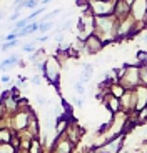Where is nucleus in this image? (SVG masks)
Instances as JSON below:
<instances>
[{"instance_id":"1","label":"nucleus","mask_w":147,"mask_h":153,"mask_svg":"<svg viewBox=\"0 0 147 153\" xmlns=\"http://www.w3.org/2000/svg\"><path fill=\"white\" fill-rule=\"evenodd\" d=\"M117 22H119V20L114 15L95 17V30H94V33L104 42V45H110V43L116 42Z\"/></svg>"},{"instance_id":"2","label":"nucleus","mask_w":147,"mask_h":153,"mask_svg":"<svg viewBox=\"0 0 147 153\" xmlns=\"http://www.w3.org/2000/svg\"><path fill=\"white\" fill-rule=\"evenodd\" d=\"M60 62L55 57H47L44 60V72L42 76L45 78L50 85H58L60 82Z\"/></svg>"},{"instance_id":"3","label":"nucleus","mask_w":147,"mask_h":153,"mask_svg":"<svg viewBox=\"0 0 147 153\" xmlns=\"http://www.w3.org/2000/svg\"><path fill=\"white\" fill-rule=\"evenodd\" d=\"M32 111H34V108H20L15 115L8 117V126H10L15 133H20V131L27 130V125H28Z\"/></svg>"},{"instance_id":"4","label":"nucleus","mask_w":147,"mask_h":153,"mask_svg":"<svg viewBox=\"0 0 147 153\" xmlns=\"http://www.w3.org/2000/svg\"><path fill=\"white\" fill-rule=\"evenodd\" d=\"M119 83L125 88V90H136L140 85L139 78V65H127L125 63V73L119 80Z\"/></svg>"},{"instance_id":"5","label":"nucleus","mask_w":147,"mask_h":153,"mask_svg":"<svg viewBox=\"0 0 147 153\" xmlns=\"http://www.w3.org/2000/svg\"><path fill=\"white\" fill-rule=\"evenodd\" d=\"M117 0H90L89 8L94 13V17H107L114 15V8H116Z\"/></svg>"},{"instance_id":"6","label":"nucleus","mask_w":147,"mask_h":153,"mask_svg":"<svg viewBox=\"0 0 147 153\" xmlns=\"http://www.w3.org/2000/svg\"><path fill=\"white\" fill-rule=\"evenodd\" d=\"M130 17L139 23H147V0H136L130 5Z\"/></svg>"},{"instance_id":"7","label":"nucleus","mask_w":147,"mask_h":153,"mask_svg":"<svg viewBox=\"0 0 147 153\" xmlns=\"http://www.w3.org/2000/svg\"><path fill=\"white\" fill-rule=\"evenodd\" d=\"M85 130L82 128L80 125H77V122H75V118H70L69 122V126H67V130L64 131V135H65L67 138H69L72 143H75L77 145L79 142L82 140V137H84Z\"/></svg>"},{"instance_id":"8","label":"nucleus","mask_w":147,"mask_h":153,"mask_svg":"<svg viewBox=\"0 0 147 153\" xmlns=\"http://www.w3.org/2000/svg\"><path fill=\"white\" fill-rule=\"evenodd\" d=\"M104 42H102L100 38L97 37L95 33L90 35V37H87L84 40V52L89 55H94V53H99L102 48H104Z\"/></svg>"},{"instance_id":"9","label":"nucleus","mask_w":147,"mask_h":153,"mask_svg":"<svg viewBox=\"0 0 147 153\" xmlns=\"http://www.w3.org/2000/svg\"><path fill=\"white\" fill-rule=\"evenodd\" d=\"M120 108L127 115L136 111V93H134V90H125V93L120 98Z\"/></svg>"},{"instance_id":"10","label":"nucleus","mask_w":147,"mask_h":153,"mask_svg":"<svg viewBox=\"0 0 147 153\" xmlns=\"http://www.w3.org/2000/svg\"><path fill=\"white\" fill-rule=\"evenodd\" d=\"M27 131L32 138H40L42 135V128H40V122H39V117L35 111H32L30 115V120H28V125H27Z\"/></svg>"},{"instance_id":"11","label":"nucleus","mask_w":147,"mask_h":153,"mask_svg":"<svg viewBox=\"0 0 147 153\" xmlns=\"http://www.w3.org/2000/svg\"><path fill=\"white\" fill-rule=\"evenodd\" d=\"M102 103H104V107L107 108V110L110 111L112 115L122 110V108H120V98L110 95V93H105V95H104V98H102Z\"/></svg>"},{"instance_id":"12","label":"nucleus","mask_w":147,"mask_h":153,"mask_svg":"<svg viewBox=\"0 0 147 153\" xmlns=\"http://www.w3.org/2000/svg\"><path fill=\"white\" fill-rule=\"evenodd\" d=\"M134 93H136V111H140L147 107V87L139 85L134 90Z\"/></svg>"},{"instance_id":"13","label":"nucleus","mask_w":147,"mask_h":153,"mask_svg":"<svg viewBox=\"0 0 147 153\" xmlns=\"http://www.w3.org/2000/svg\"><path fill=\"white\" fill-rule=\"evenodd\" d=\"M129 15H130V5L125 4L124 0H117L116 8H114V17L117 20H122V19H127Z\"/></svg>"},{"instance_id":"14","label":"nucleus","mask_w":147,"mask_h":153,"mask_svg":"<svg viewBox=\"0 0 147 153\" xmlns=\"http://www.w3.org/2000/svg\"><path fill=\"white\" fill-rule=\"evenodd\" d=\"M19 62H20L19 55H17V53H12L10 57L4 58V60L0 62V72H7V70L17 67V65H19Z\"/></svg>"},{"instance_id":"15","label":"nucleus","mask_w":147,"mask_h":153,"mask_svg":"<svg viewBox=\"0 0 147 153\" xmlns=\"http://www.w3.org/2000/svg\"><path fill=\"white\" fill-rule=\"evenodd\" d=\"M92 75H94V65L92 63H85L84 68H82V75H80V80L79 82H82L85 85L87 82L92 80Z\"/></svg>"},{"instance_id":"16","label":"nucleus","mask_w":147,"mask_h":153,"mask_svg":"<svg viewBox=\"0 0 147 153\" xmlns=\"http://www.w3.org/2000/svg\"><path fill=\"white\" fill-rule=\"evenodd\" d=\"M39 27H40V22H34V23H28L25 28L19 32V38L22 37H28V35H34L35 32H39Z\"/></svg>"},{"instance_id":"17","label":"nucleus","mask_w":147,"mask_h":153,"mask_svg":"<svg viewBox=\"0 0 147 153\" xmlns=\"http://www.w3.org/2000/svg\"><path fill=\"white\" fill-rule=\"evenodd\" d=\"M14 135H15V131L12 130L10 126H4V128H0V143H12Z\"/></svg>"},{"instance_id":"18","label":"nucleus","mask_w":147,"mask_h":153,"mask_svg":"<svg viewBox=\"0 0 147 153\" xmlns=\"http://www.w3.org/2000/svg\"><path fill=\"white\" fill-rule=\"evenodd\" d=\"M109 93L114 95V97H117V98H122V95L125 93V88L122 87L119 82H116V83H112L110 87H109Z\"/></svg>"},{"instance_id":"19","label":"nucleus","mask_w":147,"mask_h":153,"mask_svg":"<svg viewBox=\"0 0 147 153\" xmlns=\"http://www.w3.org/2000/svg\"><path fill=\"white\" fill-rule=\"evenodd\" d=\"M20 45V38L19 40H12V42H4L2 45H0V52H8V50L15 48V47Z\"/></svg>"},{"instance_id":"20","label":"nucleus","mask_w":147,"mask_h":153,"mask_svg":"<svg viewBox=\"0 0 147 153\" xmlns=\"http://www.w3.org/2000/svg\"><path fill=\"white\" fill-rule=\"evenodd\" d=\"M22 50L23 52H27V53H34V52H37V42H35V38L32 40V42H27V43H22Z\"/></svg>"},{"instance_id":"21","label":"nucleus","mask_w":147,"mask_h":153,"mask_svg":"<svg viewBox=\"0 0 147 153\" xmlns=\"http://www.w3.org/2000/svg\"><path fill=\"white\" fill-rule=\"evenodd\" d=\"M139 78L140 85L147 87V65H139Z\"/></svg>"},{"instance_id":"22","label":"nucleus","mask_w":147,"mask_h":153,"mask_svg":"<svg viewBox=\"0 0 147 153\" xmlns=\"http://www.w3.org/2000/svg\"><path fill=\"white\" fill-rule=\"evenodd\" d=\"M28 23H30V20H28L27 17H25V19H19L15 23H14V30H15V32H20L22 28H25V27H27Z\"/></svg>"},{"instance_id":"23","label":"nucleus","mask_w":147,"mask_h":153,"mask_svg":"<svg viewBox=\"0 0 147 153\" xmlns=\"http://www.w3.org/2000/svg\"><path fill=\"white\" fill-rule=\"evenodd\" d=\"M39 22H40V27H39L40 33H47V32L54 27V22H47V20H39Z\"/></svg>"},{"instance_id":"24","label":"nucleus","mask_w":147,"mask_h":153,"mask_svg":"<svg viewBox=\"0 0 147 153\" xmlns=\"http://www.w3.org/2000/svg\"><path fill=\"white\" fill-rule=\"evenodd\" d=\"M0 153H17V150L12 143H0Z\"/></svg>"},{"instance_id":"25","label":"nucleus","mask_w":147,"mask_h":153,"mask_svg":"<svg viewBox=\"0 0 147 153\" xmlns=\"http://www.w3.org/2000/svg\"><path fill=\"white\" fill-rule=\"evenodd\" d=\"M137 65H147V50H139L137 52Z\"/></svg>"},{"instance_id":"26","label":"nucleus","mask_w":147,"mask_h":153,"mask_svg":"<svg viewBox=\"0 0 147 153\" xmlns=\"http://www.w3.org/2000/svg\"><path fill=\"white\" fill-rule=\"evenodd\" d=\"M74 90H75V93H77L79 97L85 95V85L82 83V82H75V83H74Z\"/></svg>"},{"instance_id":"27","label":"nucleus","mask_w":147,"mask_h":153,"mask_svg":"<svg viewBox=\"0 0 147 153\" xmlns=\"http://www.w3.org/2000/svg\"><path fill=\"white\" fill-rule=\"evenodd\" d=\"M45 10H47V8L44 7V5H40L39 8H35V10L32 12V13H30V15L27 17V19H28V20H34V19H37V17H40V15H42V13H44V12H45Z\"/></svg>"},{"instance_id":"28","label":"nucleus","mask_w":147,"mask_h":153,"mask_svg":"<svg viewBox=\"0 0 147 153\" xmlns=\"http://www.w3.org/2000/svg\"><path fill=\"white\" fill-rule=\"evenodd\" d=\"M40 7V0H25L23 8H39Z\"/></svg>"},{"instance_id":"29","label":"nucleus","mask_w":147,"mask_h":153,"mask_svg":"<svg viewBox=\"0 0 147 153\" xmlns=\"http://www.w3.org/2000/svg\"><path fill=\"white\" fill-rule=\"evenodd\" d=\"M89 4H90V0H75V5H77L79 8H82V10L89 8Z\"/></svg>"},{"instance_id":"30","label":"nucleus","mask_w":147,"mask_h":153,"mask_svg":"<svg viewBox=\"0 0 147 153\" xmlns=\"http://www.w3.org/2000/svg\"><path fill=\"white\" fill-rule=\"evenodd\" d=\"M72 103L75 105L77 108H82V107H84V98H82V97H74Z\"/></svg>"},{"instance_id":"31","label":"nucleus","mask_w":147,"mask_h":153,"mask_svg":"<svg viewBox=\"0 0 147 153\" xmlns=\"http://www.w3.org/2000/svg\"><path fill=\"white\" fill-rule=\"evenodd\" d=\"M25 0H14V10H23Z\"/></svg>"},{"instance_id":"32","label":"nucleus","mask_w":147,"mask_h":153,"mask_svg":"<svg viewBox=\"0 0 147 153\" xmlns=\"http://www.w3.org/2000/svg\"><path fill=\"white\" fill-rule=\"evenodd\" d=\"M54 40H55V43L62 45V42H64V33H62V32H57V33L54 35Z\"/></svg>"},{"instance_id":"33","label":"nucleus","mask_w":147,"mask_h":153,"mask_svg":"<svg viewBox=\"0 0 147 153\" xmlns=\"http://www.w3.org/2000/svg\"><path fill=\"white\" fill-rule=\"evenodd\" d=\"M37 103H39L40 107H45V105H49V100H47L44 95H39L37 97Z\"/></svg>"},{"instance_id":"34","label":"nucleus","mask_w":147,"mask_h":153,"mask_svg":"<svg viewBox=\"0 0 147 153\" xmlns=\"http://www.w3.org/2000/svg\"><path fill=\"white\" fill-rule=\"evenodd\" d=\"M30 83H34V85H40L42 83V75H34L30 78Z\"/></svg>"},{"instance_id":"35","label":"nucleus","mask_w":147,"mask_h":153,"mask_svg":"<svg viewBox=\"0 0 147 153\" xmlns=\"http://www.w3.org/2000/svg\"><path fill=\"white\" fill-rule=\"evenodd\" d=\"M19 19H20V10H14V13L10 15V19H8V20H10V22H17Z\"/></svg>"},{"instance_id":"36","label":"nucleus","mask_w":147,"mask_h":153,"mask_svg":"<svg viewBox=\"0 0 147 153\" xmlns=\"http://www.w3.org/2000/svg\"><path fill=\"white\" fill-rule=\"evenodd\" d=\"M49 40H50V35H44V37H35V42H40V43L49 42Z\"/></svg>"},{"instance_id":"37","label":"nucleus","mask_w":147,"mask_h":153,"mask_svg":"<svg viewBox=\"0 0 147 153\" xmlns=\"http://www.w3.org/2000/svg\"><path fill=\"white\" fill-rule=\"evenodd\" d=\"M23 85H25V78L22 75H19V78H17V87H23Z\"/></svg>"},{"instance_id":"38","label":"nucleus","mask_w":147,"mask_h":153,"mask_svg":"<svg viewBox=\"0 0 147 153\" xmlns=\"http://www.w3.org/2000/svg\"><path fill=\"white\" fill-rule=\"evenodd\" d=\"M10 75H2V83H10Z\"/></svg>"},{"instance_id":"39","label":"nucleus","mask_w":147,"mask_h":153,"mask_svg":"<svg viewBox=\"0 0 147 153\" xmlns=\"http://www.w3.org/2000/svg\"><path fill=\"white\" fill-rule=\"evenodd\" d=\"M52 0H40V5H44V7H45L47 4H50Z\"/></svg>"},{"instance_id":"40","label":"nucleus","mask_w":147,"mask_h":153,"mask_svg":"<svg viewBox=\"0 0 147 153\" xmlns=\"http://www.w3.org/2000/svg\"><path fill=\"white\" fill-rule=\"evenodd\" d=\"M17 153H28V150H25V148H19V150H17Z\"/></svg>"},{"instance_id":"41","label":"nucleus","mask_w":147,"mask_h":153,"mask_svg":"<svg viewBox=\"0 0 147 153\" xmlns=\"http://www.w3.org/2000/svg\"><path fill=\"white\" fill-rule=\"evenodd\" d=\"M4 15H5V12H4V10H0V22H2V19H4Z\"/></svg>"},{"instance_id":"42","label":"nucleus","mask_w":147,"mask_h":153,"mask_svg":"<svg viewBox=\"0 0 147 153\" xmlns=\"http://www.w3.org/2000/svg\"><path fill=\"white\" fill-rule=\"evenodd\" d=\"M124 2H125V4H129V5H132L134 2H136V0H124Z\"/></svg>"},{"instance_id":"43","label":"nucleus","mask_w":147,"mask_h":153,"mask_svg":"<svg viewBox=\"0 0 147 153\" xmlns=\"http://www.w3.org/2000/svg\"><path fill=\"white\" fill-rule=\"evenodd\" d=\"M142 38H144V40H146V42H147V33H146V35H144V37H142Z\"/></svg>"}]
</instances>
